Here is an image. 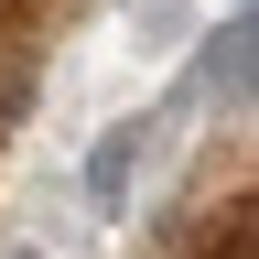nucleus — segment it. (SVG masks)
<instances>
[{"label": "nucleus", "mask_w": 259, "mask_h": 259, "mask_svg": "<svg viewBox=\"0 0 259 259\" xmlns=\"http://www.w3.org/2000/svg\"><path fill=\"white\" fill-rule=\"evenodd\" d=\"M162 141V119H119L108 141L87 151V205L97 216H130V184H141V151Z\"/></svg>", "instance_id": "1"}, {"label": "nucleus", "mask_w": 259, "mask_h": 259, "mask_svg": "<svg viewBox=\"0 0 259 259\" xmlns=\"http://www.w3.org/2000/svg\"><path fill=\"white\" fill-rule=\"evenodd\" d=\"M0 259H44V248H0Z\"/></svg>", "instance_id": "2"}]
</instances>
